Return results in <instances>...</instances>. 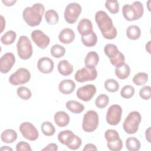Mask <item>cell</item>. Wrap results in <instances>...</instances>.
Wrapping results in <instances>:
<instances>
[{
  "label": "cell",
  "instance_id": "6da1fadb",
  "mask_svg": "<svg viewBox=\"0 0 151 151\" xmlns=\"http://www.w3.org/2000/svg\"><path fill=\"white\" fill-rule=\"evenodd\" d=\"M95 21L103 37L107 40L114 39L117 34L111 18L104 11H98L95 14Z\"/></svg>",
  "mask_w": 151,
  "mask_h": 151
},
{
  "label": "cell",
  "instance_id": "7a4b0ae2",
  "mask_svg": "<svg viewBox=\"0 0 151 151\" xmlns=\"http://www.w3.org/2000/svg\"><path fill=\"white\" fill-rule=\"evenodd\" d=\"M44 11V5L41 3H35L23 10L22 18L27 25L30 27H35L41 23Z\"/></svg>",
  "mask_w": 151,
  "mask_h": 151
},
{
  "label": "cell",
  "instance_id": "3957f363",
  "mask_svg": "<svg viewBox=\"0 0 151 151\" xmlns=\"http://www.w3.org/2000/svg\"><path fill=\"white\" fill-rule=\"evenodd\" d=\"M144 8L142 3L139 1L132 4H125L122 8V14L124 19L133 21L140 19L143 15Z\"/></svg>",
  "mask_w": 151,
  "mask_h": 151
},
{
  "label": "cell",
  "instance_id": "277c9868",
  "mask_svg": "<svg viewBox=\"0 0 151 151\" xmlns=\"http://www.w3.org/2000/svg\"><path fill=\"white\" fill-rule=\"evenodd\" d=\"M142 120L140 113L137 111H132L129 113L123 123L124 132L129 134L136 133Z\"/></svg>",
  "mask_w": 151,
  "mask_h": 151
},
{
  "label": "cell",
  "instance_id": "5b68a950",
  "mask_svg": "<svg viewBox=\"0 0 151 151\" xmlns=\"http://www.w3.org/2000/svg\"><path fill=\"white\" fill-rule=\"evenodd\" d=\"M105 54L109 57L112 65L119 67L125 63V57L117 48V47L113 44H107L104 48Z\"/></svg>",
  "mask_w": 151,
  "mask_h": 151
},
{
  "label": "cell",
  "instance_id": "8992f818",
  "mask_svg": "<svg viewBox=\"0 0 151 151\" xmlns=\"http://www.w3.org/2000/svg\"><path fill=\"white\" fill-rule=\"evenodd\" d=\"M17 50L20 58L25 60L31 57L33 49L31 42L28 37L25 35L19 37L17 43Z\"/></svg>",
  "mask_w": 151,
  "mask_h": 151
},
{
  "label": "cell",
  "instance_id": "52a82bcc",
  "mask_svg": "<svg viewBox=\"0 0 151 151\" xmlns=\"http://www.w3.org/2000/svg\"><path fill=\"white\" fill-rule=\"evenodd\" d=\"M99 123L97 113L93 110L87 111L83 116L82 129L86 132H93L97 129Z\"/></svg>",
  "mask_w": 151,
  "mask_h": 151
},
{
  "label": "cell",
  "instance_id": "ba28073f",
  "mask_svg": "<svg viewBox=\"0 0 151 151\" xmlns=\"http://www.w3.org/2000/svg\"><path fill=\"white\" fill-rule=\"evenodd\" d=\"M81 11V6L78 3H69L66 6L64 12V17L65 21L70 24H74L77 21Z\"/></svg>",
  "mask_w": 151,
  "mask_h": 151
},
{
  "label": "cell",
  "instance_id": "9c48e42d",
  "mask_svg": "<svg viewBox=\"0 0 151 151\" xmlns=\"http://www.w3.org/2000/svg\"><path fill=\"white\" fill-rule=\"evenodd\" d=\"M31 78V73L25 68H19L9 77V82L13 86H18L28 83Z\"/></svg>",
  "mask_w": 151,
  "mask_h": 151
},
{
  "label": "cell",
  "instance_id": "30bf717a",
  "mask_svg": "<svg viewBox=\"0 0 151 151\" xmlns=\"http://www.w3.org/2000/svg\"><path fill=\"white\" fill-rule=\"evenodd\" d=\"M97 77V71L96 68H90L83 67L77 71L74 75L75 80L79 83L94 80Z\"/></svg>",
  "mask_w": 151,
  "mask_h": 151
},
{
  "label": "cell",
  "instance_id": "8fae6325",
  "mask_svg": "<svg viewBox=\"0 0 151 151\" xmlns=\"http://www.w3.org/2000/svg\"><path fill=\"white\" fill-rule=\"evenodd\" d=\"M122 109L120 105L113 104L109 107L106 113L107 123L112 126L117 125L122 117Z\"/></svg>",
  "mask_w": 151,
  "mask_h": 151
},
{
  "label": "cell",
  "instance_id": "7c38bea8",
  "mask_svg": "<svg viewBox=\"0 0 151 151\" xmlns=\"http://www.w3.org/2000/svg\"><path fill=\"white\" fill-rule=\"evenodd\" d=\"M22 136L30 141L36 140L39 136V133L36 127L31 123L25 122L22 123L19 127Z\"/></svg>",
  "mask_w": 151,
  "mask_h": 151
},
{
  "label": "cell",
  "instance_id": "4fadbf2b",
  "mask_svg": "<svg viewBox=\"0 0 151 151\" xmlns=\"http://www.w3.org/2000/svg\"><path fill=\"white\" fill-rule=\"evenodd\" d=\"M96 90V87L94 85L88 84L79 87L77 90L76 94L79 99L84 101H88L94 97Z\"/></svg>",
  "mask_w": 151,
  "mask_h": 151
},
{
  "label": "cell",
  "instance_id": "5bb4252c",
  "mask_svg": "<svg viewBox=\"0 0 151 151\" xmlns=\"http://www.w3.org/2000/svg\"><path fill=\"white\" fill-rule=\"evenodd\" d=\"M31 37L34 42L41 49H45L50 44V37L40 29L32 31Z\"/></svg>",
  "mask_w": 151,
  "mask_h": 151
},
{
  "label": "cell",
  "instance_id": "9a60e30c",
  "mask_svg": "<svg viewBox=\"0 0 151 151\" xmlns=\"http://www.w3.org/2000/svg\"><path fill=\"white\" fill-rule=\"evenodd\" d=\"M15 63V57L12 52L4 54L0 59V71L2 74L8 73Z\"/></svg>",
  "mask_w": 151,
  "mask_h": 151
},
{
  "label": "cell",
  "instance_id": "2e32d148",
  "mask_svg": "<svg viewBox=\"0 0 151 151\" xmlns=\"http://www.w3.org/2000/svg\"><path fill=\"white\" fill-rule=\"evenodd\" d=\"M54 67V61L49 57L40 58L37 62L38 70L42 73L48 74L53 71Z\"/></svg>",
  "mask_w": 151,
  "mask_h": 151
},
{
  "label": "cell",
  "instance_id": "e0dca14e",
  "mask_svg": "<svg viewBox=\"0 0 151 151\" xmlns=\"http://www.w3.org/2000/svg\"><path fill=\"white\" fill-rule=\"evenodd\" d=\"M77 30L81 36H87L93 32V24L87 18L81 19L78 23Z\"/></svg>",
  "mask_w": 151,
  "mask_h": 151
},
{
  "label": "cell",
  "instance_id": "ac0fdd59",
  "mask_svg": "<svg viewBox=\"0 0 151 151\" xmlns=\"http://www.w3.org/2000/svg\"><path fill=\"white\" fill-rule=\"evenodd\" d=\"M75 38V33L74 31L69 28L62 29L58 35L59 41L64 44L71 43Z\"/></svg>",
  "mask_w": 151,
  "mask_h": 151
},
{
  "label": "cell",
  "instance_id": "d6986e66",
  "mask_svg": "<svg viewBox=\"0 0 151 151\" xmlns=\"http://www.w3.org/2000/svg\"><path fill=\"white\" fill-rule=\"evenodd\" d=\"M76 88V84L71 79H65L60 81L58 84V90L60 93L64 94L72 93Z\"/></svg>",
  "mask_w": 151,
  "mask_h": 151
},
{
  "label": "cell",
  "instance_id": "ffe728a7",
  "mask_svg": "<svg viewBox=\"0 0 151 151\" xmlns=\"http://www.w3.org/2000/svg\"><path fill=\"white\" fill-rule=\"evenodd\" d=\"M54 120L55 123L58 126L63 127L69 124L70 119L66 112L64 111H58L55 113Z\"/></svg>",
  "mask_w": 151,
  "mask_h": 151
},
{
  "label": "cell",
  "instance_id": "44dd1931",
  "mask_svg": "<svg viewBox=\"0 0 151 151\" xmlns=\"http://www.w3.org/2000/svg\"><path fill=\"white\" fill-rule=\"evenodd\" d=\"M99 56L98 54L94 51L88 52L84 59V64L86 67L94 68L99 61Z\"/></svg>",
  "mask_w": 151,
  "mask_h": 151
},
{
  "label": "cell",
  "instance_id": "7402d4cb",
  "mask_svg": "<svg viewBox=\"0 0 151 151\" xmlns=\"http://www.w3.org/2000/svg\"><path fill=\"white\" fill-rule=\"evenodd\" d=\"M57 69L60 74L63 76H68L73 71V66L67 60H63L59 61Z\"/></svg>",
  "mask_w": 151,
  "mask_h": 151
},
{
  "label": "cell",
  "instance_id": "603a6c76",
  "mask_svg": "<svg viewBox=\"0 0 151 151\" xmlns=\"http://www.w3.org/2000/svg\"><path fill=\"white\" fill-rule=\"evenodd\" d=\"M17 139V133L13 129H8L3 131L1 134V140L6 143H12Z\"/></svg>",
  "mask_w": 151,
  "mask_h": 151
},
{
  "label": "cell",
  "instance_id": "cb8c5ba5",
  "mask_svg": "<svg viewBox=\"0 0 151 151\" xmlns=\"http://www.w3.org/2000/svg\"><path fill=\"white\" fill-rule=\"evenodd\" d=\"M65 106L70 111L74 114H79L84 110V106L83 104L73 100H68L66 103Z\"/></svg>",
  "mask_w": 151,
  "mask_h": 151
},
{
  "label": "cell",
  "instance_id": "d4e9b609",
  "mask_svg": "<svg viewBox=\"0 0 151 151\" xmlns=\"http://www.w3.org/2000/svg\"><path fill=\"white\" fill-rule=\"evenodd\" d=\"M126 36L132 40L139 39L141 35V30L139 26L136 25H131L126 29Z\"/></svg>",
  "mask_w": 151,
  "mask_h": 151
},
{
  "label": "cell",
  "instance_id": "484cf974",
  "mask_svg": "<svg viewBox=\"0 0 151 151\" xmlns=\"http://www.w3.org/2000/svg\"><path fill=\"white\" fill-rule=\"evenodd\" d=\"M130 74V68L126 63H124L122 65L115 68V74L119 79L124 80L129 76Z\"/></svg>",
  "mask_w": 151,
  "mask_h": 151
},
{
  "label": "cell",
  "instance_id": "4316f807",
  "mask_svg": "<svg viewBox=\"0 0 151 151\" xmlns=\"http://www.w3.org/2000/svg\"><path fill=\"white\" fill-rule=\"evenodd\" d=\"M74 134L73 132L70 130H65L61 131L58 134V141L67 146V145L71 140L73 137H74Z\"/></svg>",
  "mask_w": 151,
  "mask_h": 151
},
{
  "label": "cell",
  "instance_id": "83f0119b",
  "mask_svg": "<svg viewBox=\"0 0 151 151\" xmlns=\"http://www.w3.org/2000/svg\"><path fill=\"white\" fill-rule=\"evenodd\" d=\"M81 41L86 47H91L96 45L97 42V36L93 31L87 36H81Z\"/></svg>",
  "mask_w": 151,
  "mask_h": 151
},
{
  "label": "cell",
  "instance_id": "f1b7e54d",
  "mask_svg": "<svg viewBox=\"0 0 151 151\" xmlns=\"http://www.w3.org/2000/svg\"><path fill=\"white\" fill-rule=\"evenodd\" d=\"M126 149L129 151H137L140 149V141L134 137H129L126 140Z\"/></svg>",
  "mask_w": 151,
  "mask_h": 151
},
{
  "label": "cell",
  "instance_id": "f546056e",
  "mask_svg": "<svg viewBox=\"0 0 151 151\" xmlns=\"http://www.w3.org/2000/svg\"><path fill=\"white\" fill-rule=\"evenodd\" d=\"M16 37V32L12 30H9L1 36V41L4 45H10L14 42Z\"/></svg>",
  "mask_w": 151,
  "mask_h": 151
},
{
  "label": "cell",
  "instance_id": "4dcf8cb0",
  "mask_svg": "<svg viewBox=\"0 0 151 151\" xmlns=\"http://www.w3.org/2000/svg\"><path fill=\"white\" fill-rule=\"evenodd\" d=\"M45 19L50 25H55L59 21L58 13L54 9H48L45 13Z\"/></svg>",
  "mask_w": 151,
  "mask_h": 151
},
{
  "label": "cell",
  "instance_id": "1f68e13d",
  "mask_svg": "<svg viewBox=\"0 0 151 151\" xmlns=\"http://www.w3.org/2000/svg\"><path fill=\"white\" fill-rule=\"evenodd\" d=\"M41 130L42 133L47 136H51L54 134L55 132V128L54 126L48 121L44 122L41 125Z\"/></svg>",
  "mask_w": 151,
  "mask_h": 151
},
{
  "label": "cell",
  "instance_id": "d6a6232c",
  "mask_svg": "<svg viewBox=\"0 0 151 151\" xmlns=\"http://www.w3.org/2000/svg\"><path fill=\"white\" fill-rule=\"evenodd\" d=\"M132 80L134 84L138 86L144 85L147 82L148 74L145 72H139L133 76Z\"/></svg>",
  "mask_w": 151,
  "mask_h": 151
},
{
  "label": "cell",
  "instance_id": "836d02e7",
  "mask_svg": "<svg viewBox=\"0 0 151 151\" xmlns=\"http://www.w3.org/2000/svg\"><path fill=\"white\" fill-rule=\"evenodd\" d=\"M50 53L54 58H61L64 55L65 53V49L61 45L54 44L50 49Z\"/></svg>",
  "mask_w": 151,
  "mask_h": 151
},
{
  "label": "cell",
  "instance_id": "e575fe53",
  "mask_svg": "<svg viewBox=\"0 0 151 151\" xmlns=\"http://www.w3.org/2000/svg\"><path fill=\"white\" fill-rule=\"evenodd\" d=\"M104 88L110 93H114L118 91L119 88V83L114 79L109 78L104 82Z\"/></svg>",
  "mask_w": 151,
  "mask_h": 151
},
{
  "label": "cell",
  "instance_id": "d590c367",
  "mask_svg": "<svg viewBox=\"0 0 151 151\" xmlns=\"http://www.w3.org/2000/svg\"><path fill=\"white\" fill-rule=\"evenodd\" d=\"M109 103V97L105 94H100L96 99L95 104L99 109L105 108Z\"/></svg>",
  "mask_w": 151,
  "mask_h": 151
},
{
  "label": "cell",
  "instance_id": "8d00e7d4",
  "mask_svg": "<svg viewBox=\"0 0 151 151\" xmlns=\"http://www.w3.org/2000/svg\"><path fill=\"white\" fill-rule=\"evenodd\" d=\"M17 93L19 98L24 100L29 99L32 96V93L31 90L25 86H21L18 87L17 90Z\"/></svg>",
  "mask_w": 151,
  "mask_h": 151
},
{
  "label": "cell",
  "instance_id": "74e56055",
  "mask_svg": "<svg viewBox=\"0 0 151 151\" xmlns=\"http://www.w3.org/2000/svg\"><path fill=\"white\" fill-rule=\"evenodd\" d=\"M105 6L111 14H117L119 11V3L116 0H107Z\"/></svg>",
  "mask_w": 151,
  "mask_h": 151
},
{
  "label": "cell",
  "instance_id": "f35d334b",
  "mask_svg": "<svg viewBox=\"0 0 151 151\" xmlns=\"http://www.w3.org/2000/svg\"><path fill=\"white\" fill-rule=\"evenodd\" d=\"M135 93L134 88L130 85H126L123 87L120 91V96L124 99H130L133 97Z\"/></svg>",
  "mask_w": 151,
  "mask_h": 151
},
{
  "label": "cell",
  "instance_id": "ab89813d",
  "mask_svg": "<svg viewBox=\"0 0 151 151\" xmlns=\"http://www.w3.org/2000/svg\"><path fill=\"white\" fill-rule=\"evenodd\" d=\"M104 137L107 142L117 140L120 138L119 133L113 129H107L104 133Z\"/></svg>",
  "mask_w": 151,
  "mask_h": 151
},
{
  "label": "cell",
  "instance_id": "60d3db41",
  "mask_svg": "<svg viewBox=\"0 0 151 151\" xmlns=\"http://www.w3.org/2000/svg\"><path fill=\"white\" fill-rule=\"evenodd\" d=\"M82 144V140L81 138L77 135L74 134L71 140L67 145L68 148L71 150H77L79 149Z\"/></svg>",
  "mask_w": 151,
  "mask_h": 151
},
{
  "label": "cell",
  "instance_id": "b9f144b4",
  "mask_svg": "<svg viewBox=\"0 0 151 151\" xmlns=\"http://www.w3.org/2000/svg\"><path fill=\"white\" fill-rule=\"evenodd\" d=\"M107 146L108 149L112 151H119L123 147V142L120 138L112 142H107Z\"/></svg>",
  "mask_w": 151,
  "mask_h": 151
},
{
  "label": "cell",
  "instance_id": "7bdbcfd3",
  "mask_svg": "<svg viewBox=\"0 0 151 151\" xmlns=\"http://www.w3.org/2000/svg\"><path fill=\"white\" fill-rule=\"evenodd\" d=\"M140 97L145 100H148L151 97V87L149 86H145L139 91Z\"/></svg>",
  "mask_w": 151,
  "mask_h": 151
},
{
  "label": "cell",
  "instance_id": "ee69618b",
  "mask_svg": "<svg viewBox=\"0 0 151 151\" xmlns=\"http://www.w3.org/2000/svg\"><path fill=\"white\" fill-rule=\"evenodd\" d=\"M17 151H31L32 149L30 145L24 141H21L18 142L16 145Z\"/></svg>",
  "mask_w": 151,
  "mask_h": 151
},
{
  "label": "cell",
  "instance_id": "f6af8a7d",
  "mask_svg": "<svg viewBox=\"0 0 151 151\" xmlns=\"http://www.w3.org/2000/svg\"><path fill=\"white\" fill-rule=\"evenodd\" d=\"M58 150V146L57 144L52 143L48 144L44 148L42 149V150H50V151H57Z\"/></svg>",
  "mask_w": 151,
  "mask_h": 151
},
{
  "label": "cell",
  "instance_id": "bcb514c9",
  "mask_svg": "<svg viewBox=\"0 0 151 151\" xmlns=\"http://www.w3.org/2000/svg\"><path fill=\"white\" fill-rule=\"evenodd\" d=\"M83 151H86V150H97V148L96 146L92 144V143H88L85 145V146L83 148Z\"/></svg>",
  "mask_w": 151,
  "mask_h": 151
},
{
  "label": "cell",
  "instance_id": "7dc6e473",
  "mask_svg": "<svg viewBox=\"0 0 151 151\" xmlns=\"http://www.w3.org/2000/svg\"><path fill=\"white\" fill-rule=\"evenodd\" d=\"M2 3L5 5H6L7 6H12L17 2V1L16 0H12V1H6V0L4 1V0H2Z\"/></svg>",
  "mask_w": 151,
  "mask_h": 151
},
{
  "label": "cell",
  "instance_id": "c3c4849f",
  "mask_svg": "<svg viewBox=\"0 0 151 151\" xmlns=\"http://www.w3.org/2000/svg\"><path fill=\"white\" fill-rule=\"evenodd\" d=\"M145 137L146 139L147 140L149 143H150V127H148L147 129L145 132Z\"/></svg>",
  "mask_w": 151,
  "mask_h": 151
},
{
  "label": "cell",
  "instance_id": "681fc988",
  "mask_svg": "<svg viewBox=\"0 0 151 151\" xmlns=\"http://www.w3.org/2000/svg\"><path fill=\"white\" fill-rule=\"evenodd\" d=\"M1 24H2V25H1V32H2L5 27V20L4 19V18L2 15H1Z\"/></svg>",
  "mask_w": 151,
  "mask_h": 151
},
{
  "label": "cell",
  "instance_id": "f907efd6",
  "mask_svg": "<svg viewBox=\"0 0 151 151\" xmlns=\"http://www.w3.org/2000/svg\"><path fill=\"white\" fill-rule=\"evenodd\" d=\"M150 42L151 41H149L147 42V43L146 44V46H145V48H146V50L150 54Z\"/></svg>",
  "mask_w": 151,
  "mask_h": 151
},
{
  "label": "cell",
  "instance_id": "816d5d0a",
  "mask_svg": "<svg viewBox=\"0 0 151 151\" xmlns=\"http://www.w3.org/2000/svg\"><path fill=\"white\" fill-rule=\"evenodd\" d=\"M0 149H1V150H5V151H6V150H11V151H12V149L8 147V146H4L1 147L0 148Z\"/></svg>",
  "mask_w": 151,
  "mask_h": 151
}]
</instances>
